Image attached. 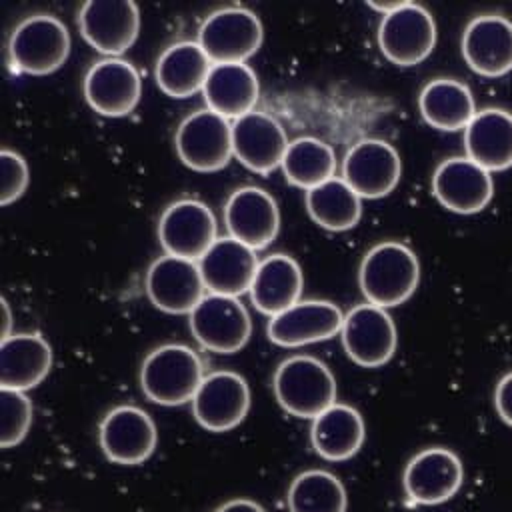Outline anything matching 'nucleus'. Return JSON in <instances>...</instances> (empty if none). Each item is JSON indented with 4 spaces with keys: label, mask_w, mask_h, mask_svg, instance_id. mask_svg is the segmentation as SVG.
I'll return each mask as SVG.
<instances>
[{
    "label": "nucleus",
    "mask_w": 512,
    "mask_h": 512,
    "mask_svg": "<svg viewBox=\"0 0 512 512\" xmlns=\"http://www.w3.org/2000/svg\"><path fill=\"white\" fill-rule=\"evenodd\" d=\"M360 290L366 302L392 308L406 302L418 288L420 262L402 242H380L372 246L358 270Z\"/></svg>",
    "instance_id": "1"
},
{
    "label": "nucleus",
    "mask_w": 512,
    "mask_h": 512,
    "mask_svg": "<svg viewBox=\"0 0 512 512\" xmlns=\"http://www.w3.org/2000/svg\"><path fill=\"white\" fill-rule=\"evenodd\" d=\"M202 380V360L184 344L154 348L140 368V388L144 396L162 406H178L192 400Z\"/></svg>",
    "instance_id": "2"
},
{
    "label": "nucleus",
    "mask_w": 512,
    "mask_h": 512,
    "mask_svg": "<svg viewBox=\"0 0 512 512\" xmlns=\"http://www.w3.org/2000/svg\"><path fill=\"white\" fill-rule=\"evenodd\" d=\"M278 404L296 418H316L336 402V380L314 356L296 354L282 360L272 380Z\"/></svg>",
    "instance_id": "3"
},
{
    "label": "nucleus",
    "mask_w": 512,
    "mask_h": 512,
    "mask_svg": "<svg viewBox=\"0 0 512 512\" xmlns=\"http://www.w3.org/2000/svg\"><path fill=\"white\" fill-rule=\"evenodd\" d=\"M12 68L22 74H50L70 54V34L52 14H32L16 24L8 40Z\"/></svg>",
    "instance_id": "4"
},
{
    "label": "nucleus",
    "mask_w": 512,
    "mask_h": 512,
    "mask_svg": "<svg viewBox=\"0 0 512 512\" xmlns=\"http://www.w3.org/2000/svg\"><path fill=\"white\" fill-rule=\"evenodd\" d=\"M264 38L260 18L240 6L214 10L198 30V44L212 64H240L256 54Z\"/></svg>",
    "instance_id": "5"
},
{
    "label": "nucleus",
    "mask_w": 512,
    "mask_h": 512,
    "mask_svg": "<svg viewBox=\"0 0 512 512\" xmlns=\"http://www.w3.org/2000/svg\"><path fill=\"white\" fill-rule=\"evenodd\" d=\"M180 160L198 172H216L230 162L232 122L218 112L204 108L188 114L174 136Z\"/></svg>",
    "instance_id": "6"
},
{
    "label": "nucleus",
    "mask_w": 512,
    "mask_h": 512,
    "mask_svg": "<svg viewBox=\"0 0 512 512\" xmlns=\"http://www.w3.org/2000/svg\"><path fill=\"white\" fill-rule=\"evenodd\" d=\"M188 316L192 336L216 354L238 352L252 332L248 310L234 296L208 292Z\"/></svg>",
    "instance_id": "7"
},
{
    "label": "nucleus",
    "mask_w": 512,
    "mask_h": 512,
    "mask_svg": "<svg viewBox=\"0 0 512 512\" xmlns=\"http://www.w3.org/2000/svg\"><path fill=\"white\" fill-rule=\"evenodd\" d=\"M434 44L436 22L420 4L404 2L398 10L382 16L380 20L378 46L392 64H420L430 56Z\"/></svg>",
    "instance_id": "8"
},
{
    "label": "nucleus",
    "mask_w": 512,
    "mask_h": 512,
    "mask_svg": "<svg viewBox=\"0 0 512 512\" xmlns=\"http://www.w3.org/2000/svg\"><path fill=\"white\" fill-rule=\"evenodd\" d=\"M342 346L348 358L364 368L386 364L398 344L396 326L386 308L376 304H358L346 316L340 330Z\"/></svg>",
    "instance_id": "9"
},
{
    "label": "nucleus",
    "mask_w": 512,
    "mask_h": 512,
    "mask_svg": "<svg viewBox=\"0 0 512 512\" xmlns=\"http://www.w3.org/2000/svg\"><path fill=\"white\" fill-rule=\"evenodd\" d=\"M78 26L94 50L118 58L138 38L140 12L130 0H88L80 6Z\"/></svg>",
    "instance_id": "10"
},
{
    "label": "nucleus",
    "mask_w": 512,
    "mask_h": 512,
    "mask_svg": "<svg viewBox=\"0 0 512 512\" xmlns=\"http://www.w3.org/2000/svg\"><path fill=\"white\" fill-rule=\"evenodd\" d=\"M402 162L392 144L380 138H364L352 144L342 162V180L360 198L388 196L400 182Z\"/></svg>",
    "instance_id": "11"
},
{
    "label": "nucleus",
    "mask_w": 512,
    "mask_h": 512,
    "mask_svg": "<svg viewBox=\"0 0 512 512\" xmlns=\"http://www.w3.org/2000/svg\"><path fill=\"white\" fill-rule=\"evenodd\" d=\"M158 238L166 254L198 262L218 238L216 218L200 200H176L160 216Z\"/></svg>",
    "instance_id": "12"
},
{
    "label": "nucleus",
    "mask_w": 512,
    "mask_h": 512,
    "mask_svg": "<svg viewBox=\"0 0 512 512\" xmlns=\"http://www.w3.org/2000/svg\"><path fill=\"white\" fill-rule=\"evenodd\" d=\"M144 286L150 302L168 314H190L206 296L198 262L172 254H164L148 266Z\"/></svg>",
    "instance_id": "13"
},
{
    "label": "nucleus",
    "mask_w": 512,
    "mask_h": 512,
    "mask_svg": "<svg viewBox=\"0 0 512 512\" xmlns=\"http://www.w3.org/2000/svg\"><path fill=\"white\" fill-rule=\"evenodd\" d=\"M464 482L460 458L444 448L432 446L414 454L402 476L404 492L414 504L434 506L450 500Z\"/></svg>",
    "instance_id": "14"
},
{
    "label": "nucleus",
    "mask_w": 512,
    "mask_h": 512,
    "mask_svg": "<svg viewBox=\"0 0 512 512\" xmlns=\"http://www.w3.org/2000/svg\"><path fill=\"white\" fill-rule=\"evenodd\" d=\"M250 410V388L246 380L232 370H216L204 376L192 398L196 422L210 432L236 428Z\"/></svg>",
    "instance_id": "15"
},
{
    "label": "nucleus",
    "mask_w": 512,
    "mask_h": 512,
    "mask_svg": "<svg viewBox=\"0 0 512 512\" xmlns=\"http://www.w3.org/2000/svg\"><path fill=\"white\" fill-rule=\"evenodd\" d=\"M100 448L114 464L136 466L148 460L156 448L154 420L138 406H116L100 422Z\"/></svg>",
    "instance_id": "16"
},
{
    "label": "nucleus",
    "mask_w": 512,
    "mask_h": 512,
    "mask_svg": "<svg viewBox=\"0 0 512 512\" xmlns=\"http://www.w3.org/2000/svg\"><path fill=\"white\" fill-rule=\"evenodd\" d=\"M432 194L450 212L474 214L492 200L494 182L490 172L468 156H452L436 166Z\"/></svg>",
    "instance_id": "17"
},
{
    "label": "nucleus",
    "mask_w": 512,
    "mask_h": 512,
    "mask_svg": "<svg viewBox=\"0 0 512 512\" xmlns=\"http://www.w3.org/2000/svg\"><path fill=\"white\" fill-rule=\"evenodd\" d=\"M344 324L342 310L330 300H298L290 308L270 316L268 338L270 342L296 348L312 342L330 340L340 334Z\"/></svg>",
    "instance_id": "18"
},
{
    "label": "nucleus",
    "mask_w": 512,
    "mask_h": 512,
    "mask_svg": "<svg viewBox=\"0 0 512 512\" xmlns=\"http://www.w3.org/2000/svg\"><path fill=\"white\" fill-rule=\"evenodd\" d=\"M224 224L228 236L252 250H262L278 234L280 212L270 192L258 186H242L224 204Z\"/></svg>",
    "instance_id": "19"
},
{
    "label": "nucleus",
    "mask_w": 512,
    "mask_h": 512,
    "mask_svg": "<svg viewBox=\"0 0 512 512\" xmlns=\"http://www.w3.org/2000/svg\"><path fill=\"white\" fill-rule=\"evenodd\" d=\"M140 94V74L122 58L98 60L84 76V96L102 116L118 118L130 114L140 102Z\"/></svg>",
    "instance_id": "20"
},
{
    "label": "nucleus",
    "mask_w": 512,
    "mask_h": 512,
    "mask_svg": "<svg viewBox=\"0 0 512 512\" xmlns=\"http://www.w3.org/2000/svg\"><path fill=\"white\" fill-rule=\"evenodd\" d=\"M288 144L282 124L266 112L252 110L232 120L234 156L254 172L268 174L282 166Z\"/></svg>",
    "instance_id": "21"
},
{
    "label": "nucleus",
    "mask_w": 512,
    "mask_h": 512,
    "mask_svg": "<svg viewBox=\"0 0 512 512\" xmlns=\"http://www.w3.org/2000/svg\"><path fill=\"white\" fill-rule=\"evenodd\" d=\"M462 56L470 70L498 78L512 70V22L500 14H480L462 34Z\"/></svg>",
    "instance_id": "22"
},
{
    "label": "nucleus",
    "mask_w": 512,
    "mask_h": 512,
    "mask_svg": "<svg viewBox=\"0 0 512 512\" xmlns=\"http://www.w3.org/2000/svg\"><path fill=\"white\" fill-rule=\"evenodd\" d=\"M258 264L256 250L232 236L216 238L208 252L198 260L208 292L234 298L250 292Z\"/></svg>",
    "instance_id": "23"
},
{
    "label": "nucleus",
    "mask_w": 512,
    "mask_h": 512,
    "mask_svg": "<svg viewBox=\"0 0 512 512\" xmlns=\"http://www.w3.org/2000/svg\"><path fill=\"white\" fill-rule=\"evenodd\" d=\"M464 150L470 160L488 172L512 166V112L482 108L464 128Z\"/></svg>",
    "instance_id": "24"
},
{
    "label": "nucleus",
    "mask_w": 512,
    "mask_h": 512,
    "mask_svg": "<svg viewBox=\"0 0 512 512\" xmlns=\"http://www.w3.org/2000/svg\"><path fill=\"white\" fill-rule=\"evenodd\" d=\"M52 350L36 332H20L2 338L0 384L2 388L26 392L38 386L50 372Z\"/></svg>",
    "instance_id": "25"
},
{
    "label": "nucleus",
    "mask_w": 512,
    "mask_h": 512,
    "mask_svg": "<svg viewBox=\"0 0 512 512\" xmlns=\"http://www.w3.org/2000/svg\"><path fill=\"white\" fill-rule=\"evenodd\" d=\"M212 60L194 40L174 42L156 60V84L172 98H188L200 90L208 80Z\"/></svg>",
    "instance_id": "26"
},
{
    "label": "nucleus",
    "mask_w": 512,
    "mask_h": 512,
    "mask_svg": "<svg viewBox=\"0 0 512 512\" xmlns=\"http://www.w3.org/2000/svg\"><path fill=\"white\" fill-rule=\"evenodd\" d=\"M202 94L210 110L228 120H236L254 110L260 84L256 72L244 62L212 64Z\"/></svg>",
    "instance_id": "27"
},
{
    "label": "nucleus",
    "mask_w": 512,
    "mask_h": 512,
    "mask_svg": "<svg viewBox=\"0 0 512 512\" xmlns=\"http://www.w3.org/2000/svg\"><path fill=\"white\" fill-rule=\"evenodd\" d=\"M366 426L360 412L334 402L312 420L310 440L316 454L330 462L352 458L364 444Z\"/></svg>",
    "instance_id": "28"
},
{
    "label": "nucleus",
    "mask_w": 512,
    "mask_h": 512,
    "mask_svg": "<svg viewBox=\"0 0 512 512\" xmlns=\"http://www.w3.org/2000/svg\"><path fill=\"white\" fill-rule=\"evenodd\" d=\"M304 276L298 262L288 254H270L260 260L250 286L254 306L268 316H274L300 300Z\"/></svg>",
    "instance_id": "29"
},
{
    "label": "nucleus",
    "mask_w": 512,
    "mask_h": 512,
    "mask_svg": "<svg viewBox=\"0 0 512 512\" xmlns=\"http://www.w3.org/2000/svg\"><path fill=\"white\" fill-rule=\"evenodd\" d=\"M418 108L432 128L444 132L466 128L476 114L470 88L454 78L430 80L418 96Z\"/></svg>",
    "instance_id": "30"
},
{
    "label": "nucleus",
    "mask_w": 512,
    "mask_h": 512,
    "mask_svg": "<svg viewBox=\"0 0 512 512\" xmlns=\"http://www.w3.org/2000/svg\"><path fill=\"white\" fill-rule=\"evenodd\" d=\"M306 210L318 226L342 232L358 224L362 216V202L342 178L334 176L306 190Z\"/></svg>",
    "instance_id": "31"
},
{
    "label": "nucleus",
    "mask_w": 512,
    "mask_h": 512,
    "mask_svg": "<svg viewBox=\"0 0 512 512\" xmlns=\"http://www.w3.org/2000/svg\"><path fill=\"white\" fill-rule=\"evenodd\" d=\"M282 170L290 184L310 190L334 178L336 154L324 140L314 136H300L288 144Z\"/></svg>",
    "instance_id": "32"
},
{
    "label": "nucleus",
    "mask_w": 512,
    "mask_h": 512,
    "mask_svg": "<svg viewBox=\"0 0 512 512\" xmlns=\"http://www.w3.org/2000/svg\"><path fill=\"white\" fill-rule=\"evenodd\" d=\"M290 512H346V490L328 470L300 472L288 488Z\"/></svg>",
    "instance_id": "33"
},
{
    "label": "nucleus",
    "mask_w": 512,
    "mask_h": 512,
    "mask_svg": "<svg viewBox=\"0 0 512 512\" xmlns=\"http://www.w3.org/2000/svg\"><path fill=\"white\" fill-rule=\"evenodd\" d=\"M0 446L12 448L24 440L32 424V402L20 390L2 388L0 392Z\"/></svg>",
    "instance_id": "34"
},
{
    "label": "nucleus",
    "mask_w": 512,
    "mask_h": 512,
    "mask_svg": "<svg viewBox=\"0 0 512 512\" xmlns=\"http://www.w3.org/2000/svg\"><path fill=\"white\" fill-rule=\"evenodd\" d=\"M0 174V204L8 206L26 192L30 180L28 164L18 152L4 148L0 152Z\"/></svg>",
    "instance_id": "35"
},
{
    "label": "nucleus",
    "mask_w": 512,
    "mask_h": 512,
    "mask_svg": "<svg viewBox=\"0 0 512 512\" xmlns=\"http://www.w3.org/2000/svg\"><path fill=\"white\" fill-rule=\"evenodd\" d=\"M494 406L502 422L512 426V372L504 374L494 390Z\"/></svg>",
    "instance_id": "36"
},
{
    "label": "nucleus",
    "mask_w": 512,
    "mask_h": 512,
    "mask_svg": "<svg viewBox=\"0 0 512 512\" xmlns=\"http://www.w3.org/2000/svg\"><path fill=\"white\" fill-rule=\"evenodd\" d=\"M214 512H266L258 502L248 498H234L218 506Z\"/></svg>",
    "instance_id": "37"
},
{
    "label": "nucleus",
    "mask_w": 512,
    "mask_h": 512,
    "mask_svg": "<svg viewBox=\"0 0 512 512\" xmlns=\"http://www.w3.org/2000/svg\"><path fill=\"white\" fill-rule=\"evenodd\" d=\"M404 2H406V0H394V2H372V0H368L366 4H368L370 8H374V10L382 12V16H386V14L394 12V10H398Z\"/></svg>",
    "instance_id": "38"
},
{
    "label": "nucleus",
    "mask_w": 512,
    "mask_h": 512,
    "mask_svg": "<svg viewBox=\"0 0 512 512\" xmlns=\"http://www.w3.org/2000/svg\"><path fill=\"white\" fill-rule=\"evenodd\" d=\"M2 312H4V330H2V338L10 336V308L8 302L2 298Z\"/></svg>",
    "instance_id": "39"
}]
</instances>
